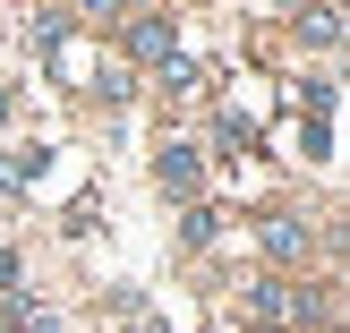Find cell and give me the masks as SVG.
<instances>
[{
    "mask_svg": "<svg viewBox=\"0 0 350 333\" xmlns=\"http://www.w3.org/2000/svg\"><path fill=\"white\" fill-rule=\"evenodd\" d=\"M129 51H137V60H171V26H163V17H137V26H129Z\"/></svg>",
    "mask_w": 350,
    "mask_h": 333,
    "instance_id": "1",
    "label": "cell"
},
{
    "mask_svg": "<svg viewBox=\"0 0 350 333\" xmlns=\"http://www.w3.org/2000/svg\"><path fill=\"white\" fill-rule=\"evenodd\" d=\"M265 248H273V256H299V248H308V231H299V222H273Z\"/></svg>",
    "mask_w": 350,
    "mask_h": 333,
    "instance_id": "3",
    "label": "cell"
},
{
    "mask_svg": "<svg viewBox=\"0 0 350 333\" xmlns=\"http://www.w3.org/2000/svg\"><path fill=\"white\" fill-rule=\"evenodd\" d=\"M154 180H163V188H180V197H188V188H197V154H188V146H163V163H154Z\"/></svg>",
    "mask_w": 350,
    "mask_h": 333,
    "instance_id": "2",
    "label": "cell"
},
{
    "mask_svg": "<svg viewBox=\"0 0 350 333\" xmlns=\"http://www.w3.org/2000/svg\"><path fill=\"white\" fill-rule=\"evenodd\" d=\"M0 120H17V94H9V85H0Z\"/></svg>",
    "mask_w": 350,
    "mask_h": 333,
    "instance_id": "4",
    "label": "cell"
}]
</instances>
